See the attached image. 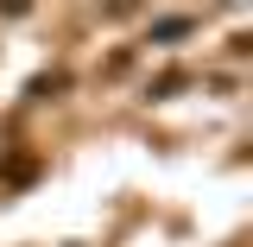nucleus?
<instances>
[{
	"label": "nucleus",
	"instance_id": "f257e3e1",
	"mask_svg": "<svg viewBox=\"0 0 253 247\" xmlns=\"http://www.w3.org/2000/svg\"><path fill=\"white\" fill-rule=\"evenodd\" d=\"M190 32H196L190 13H165V19H152V45H177V38H190Z\"/></svg>",
	"mask_w": 253,
	"mask_h": 247
},
{
	"label": "nucleus",
	"instance_id": "7ed1b4c3",
	"mask_svg": "<svg viewBox=\"0 0 253 247\" xmlns=\"http://www.w3.org/2000/svg\"><path fill=\"white\" fill-rule=\"evenodd\" d=\"M177 89H184V70H165V76L152 83V95H177Z\"/></svg>",
	"mask_w": 253,
	"mask_h": 247
},
{
	"label": "nucleus",
	"instance_id": "f03ea898",
	"mask_svg": "<svg viewBox=\"0 0 253 247\" xmlns=\"http://www.w3.org/2000/svg\"><path fill=\"white\" fill-rule=\"evenodd\" d=\"M32 171H38V158H32V152H19V158H6V165H0V184H26Z\"/></svg>",
	"mask_w": 253,
	"mask_h": 247
}]
</instances>
